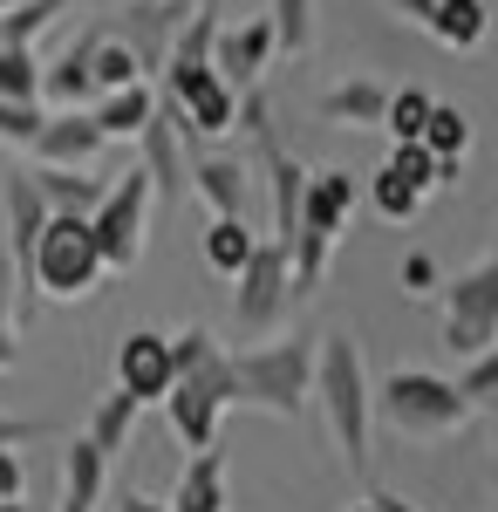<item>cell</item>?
Listing matches in <instances>:
<instances>
[{
  "label": "cell",
  "instance_id": "1",
  "mask_svg": "<svg viewBox=\"0 0 498 512\" xmlns=\"http://www.w3.org/2000/svg\"><path fill=\"white\" fill-rule=\"evenodd\" d=\"M314 410H321V424L335 437V451H342L348 472H369V437H376V383H369V362L355 349V335L342 328H328L321 342H314V396H307Z\"/></svg>",
  "mask_w": 498,
  "mask_h": 512
},
{
  "label": "cell",
  "instance_id": "2",
  "mask_svg": "<svg viewBox=\"0 0 498 512\" xmlns=\"http://www.w3.org/2000/svg\"><path fill=\"white\" fill-rule=\"evenodd\" d=\"M314 342L321 335H280V342H253L232 349V390L246 410H273V417H301L314 396Z\"/></svg>",
  "mask_w": 498,
  "mask_h": 512
},
{
  "label": "cell",
  "instance_id": "3",
  "mask_svg": "<svg viewBox=\"0 0 498 512\" xmlns=\"http://www.w3.org/2000/svg\"><path fill=\"white\" fill-rule=\"evenodd\" d=\"M355 171H307V192H301V219L287 233V260H294V294H314L328 280V253L335 239L348 233V212H355Z\"/></svg>",
  "mask_w": 498,
  "mask_h": 512
},
{
  "label": "cell",
  "instance_id": "4",
  "mask_svg": "<svg viewBox=\"0 0 498 512\" xmlns=\"http://www.w3.org/2000/svg\"><path fill=\"white\" fill-rule=\"evenodd\" d=\"M376 417L410 444H437V437H458L471 424V403L437 369H389L376 383Z\"/></svg>",
  "mask_w": 498,
  "mask_h": 512
},
{
  "label": "cell",
  "instance_id": "5",
  "mask_svg": "<svg viewBox=\"0 0 498 512\" xmlns=\"http://www.w3.org/2000/svg\"><path fill=\"white\" fill-rule=\"evenodd\" d=\"M103 280V253L89 233V212H48V226L35 239V260H28V301H82L89 287Z\"/></svg>",
  "mask_w": 498,
  "mask_h": 512
},
{
  "label": "cell",
  "instance_id": "6",
  "mask_svg": "<svg viewBox=\"0 0 498 512\" xmlns=\"http://www.w3.org/2000/svg\"><path fill=\"white\" fill-rule=\"evenodd\" d=\"M164 110L185 123L192 144H219L226 130H239V89L219 76L212 55H164Z\"/></svg>",
  "mask_w": 498,
  "mask_h": 512
},
{
  "label": "cell",
  "instance_id": "7",
  "mask_svg": "<svg viewBox=\"0 0 498 512\" xmlns=\"http://www.w3.org/2000/svg\"><path fill=\"white\" fill-rule=\"evenodd\" d=\"M232 403H239V390H232V355L212 342L198 362L178 369V383L164 396V417H171V431H178L185 451H205V444H219V424H226Z\"/></svg>",
  "mask_w": 498,
  "mask_h": 512
},
{
  "label": "cell",
  "instance_id": "8",
  "mask_svg": "<svg viewBox=\"0 0 498 512\" xmlns=\"http://www.w3.org/2000/svg\"><path fill=\"white\" fill-rule=\"evenodd\" d=\"M151 212H157V185L144 164H130L116 178L103 205L89 212V233H96V253H103V274H130L151 246Z\"/></svg>",
  "mask_w": 498,
  "mask_h": 512
},
{
  "label": "cell",
  "instance_id": "9",
  "mask_svg": "<svg viewBox=\"0 0 498 512\" xmlns=\"http://www.w3.org/2000/svg\"><path fill=\"white\" fill-rule=\"evenodd\" d=\"M444 294V349L478 355L485 342H498V239L478 267H464L458 280L437 287Z\"/></svg>",
  "mask_w": 498,
  "mask_h": 512
},
{
  "label": "cell",
  "instance_id": "10",
  "mask_svg": "<svg viewBox=\"0 0 498 512\" xmlns=\"http://www.w3.org/2000/svg\"><path fill=\"white\" fill-rule=\"evenodd\" d=\"M232 280H239L232 315H239V328H253V335H273V328H280V315L301 301V294H294V260H287V239H260V246H253V260H246Z\"/></svg>",
  "mask_w": 498,
  "mask_h": 512
},
{
  "label": "cell",
  "instance_id": "11",
  "mask_svg": "<svg viewBox=\"0 0 498 512\" xmlns=\"http://www.w3.org/2000/svg\"><path fill=\"white\" fill-rule=\"evenodd\" d=\"M178 383V355H171V335L157 328H130L116 342V390H130L137 403H164Z\"/></svg>",
  "mask_w": 498,
  "mask_h": 512
},
{
  "label": "cell",
  "instance_id": "12",
  "mask_svg": "<svg viewBox=\"0 0 498 512\" xmlns=\"http://www.w3.org/2000/svg\"><path fill=\"white\" fill-rule=\"evenodd\" d=\"M137 144H144V171H151L164 212H171L178 198L192 192V137H185V123L171 110H151V123L137 130Z\"/></svg>",
  "mask_w": 498,
  "mask_h": 512
},
{
  "label": "cell",
  "instance_id": "13",
  "mask_svg": "<svg viewBox=\"0 0 498 512\" xmlns=\"http://www.w3.org/2000/svg\"><path fill=\"white\" fill-rule=\"evenodd\" d=\"M110 137H103V123L89 103H69V110H48L41 123V137L28 144L35 164H82V171H96V151H103Z\"/></svg>",
  "mask_w": 498,
  "mask_h": 512
},
{
  "label": "cell",
  "instance_id": "14",
  "mask_svg": "<svg viewBox=\"0 0 498 512\" xmlns=\"http://www.w3.org/2000/svg\"><path fill=\"white\" fill-rule=\"evenodd\" d=\"M273 21L267 14H246V21H232V28H219V41H212V62H219V76L232 82V89H253V82L273 69Z\"/></svg>",
  "mask_w": 498,
  "mask_h": 512
},
{
  "label": "cell",
  "instance_id": "15",
  "mask_svg": "<svg viewBox=\"0 0 498 512\" xmlns=\"http://www.w3.org/2000/svg\"><path fill=\"white\" fill-rule=\"evenodd\" d=\"M0 219H7V246H14V267H21V301H28V260H35L41 226H48V198L35 192L28 171H7L0 178Z\"/></svg>",
  "mask_w": 498,
  "mask_h": 512
},
{
  "label": "cell",
  "instance_id": "16",
  "mask_svg": "<svg viewBox=\"0 0 498 512\" xmlns=\"http://www.w3.org/2000/svg\"><path fill=\"white\" fill-rule=\"evenodd\" d=\"M110 21H96V28H82L62 55H55V69H41V103L48 110H69V103H96V41H103Z\"/></svg>",
  "mask_w": 498,
  "mask_h": 512
},
{
  "label": "cell",
  "instance_id": "17",
  "mask_svg": "<svg viewBox=\"0 0 498 512\" xmlns=\"http://www.w3.org/2000/svg\"><path fill=\"white\" fill-rule=\"evenodd\" d=\"M226 506H232V492H226V437H219V444H205V451L185 458L171 512H226Z\"/></svg>",
  "mask_w": 498,
  "mask_h": 512
},
{
  "label": "cell",
  "instance_id": "18",
  "mask_svg": "<svg viewBox=\"0 0 498 512\" xmlns=\"http://www.w3.org/2000/svg\"><path fill=\"white\" fill-rule=\"evenodd\" d=\"M192 192L212 212H246V158L212 151V144H192Z\"/></svg>",
  "mask_w": 498,
  "mask_h": 512
},
{
  "label": "cell",
  "instance_id": "19",
  "mask_svg": "<svg viewBox=\"0 0 498 512\" xmlns=\"http://www.w3.org/2000/svg\"><path fill=\"white\" fill-rule=\"evenodd\" d=\"M110 499V458L89 444V437H76L69 451H62V506L55 512H96Z\"/></svg>",
  "mask_w": 498,
  "mask_h": 512
},
{
  "label": "cell",
  "instance_id": "20",
  "mask_svg": "<svg viewBox=\"0 0 498 512\" xmlns=\"http://www.w3.org/2000/svg\"><path fill=\"white\" fill-rule=\"evenodd\" d=\"M253 246H260V233L246 226V212H212L205 219V233H198V253H205V267L219 280H232L246 260H253Z\"/></svg>",
  "mask_w": 498,
  "mask_h": 512
},
{
  "label": "cell",
  "instance_id": "21",
  "mask_svg": "<svg viewBox=\"0 0 498 512\" xmlns=\"http://www.w3.org/2000/svg\"><path fill=\"white\" fill-rule=\"evenodd\" d=\"M383 110H389V89L369 76H348L321 96V117L335 123V130H383Z\"/></svg>",
  "mask_w": 498,
  "mask_h": 512
},
{
  "label": "cell",
  "instance_id": "22",
  "mask_svg": "<svg viewBox=\"0 0 498 512\" xmlns=\"http://www.w3.org/2000/svg\"><path fill=\"white\" fill-rule=\"evenodd\" d=\"M28 178H35V192L48 198V212H96L103 192H110V185H103L96 171H82V164H35Z\"/></svg>",
  "mask_w": 498,
  "mask_h": 512
},
{
  "label": "cell",
  "instance_id": "23",
  "mask_svg": "<svg viewBox=\"0 0 498 512\" xmlns=\"http://www.w3.org/2000/svg\"><path fill=\"white\" fill-rule=\"evenodd\" d=\"M430 35L444 41V48H458V55H471L492 35V7L485 0H437L430 7Z\"/></svg>",
  "mask_w": 498,
  "mask_h": 512
},
{
  "label": "cell",
  "instance_id": "24",
  "mask_svg": "<svg viewBox=\"0 0 498 512\" xmlns=\"http://www.w3.org/2000/svg\"><path fill=\"white\" fill-rule=\"evenodd\" d=\"M89 110H96V123H103V137H137V130L151 123V110H157V89L151 82H123V89H103Z\"/></svg>",
  "mask_w": 498,
  "mask_h": 512
},
{
  "label": "cell",
  "instance_id": "25",
  "mask_svg": "<svg viewBox=\"0 0 498 512\" xmlns=\"http://www.w3.org/2000/svg\"><path fill=\"white\" fill-rule=\"evenodd\" d=\"M137 410H144V403H137L130 390L96 396V410H89V431H82V437H89V444H96L103 458H116V451L130 444V431H137Z\"/></svg>",
  "mask_w": 498,
  "mask_h": 512
},
{
  "label": "cell",
  "instance_id": "26",
  "mask_svg": "<svg viewBox=\"0 0 498 512\" xmlns=\"http://www.w3.org/2000/svg\"><path fill=\"white\" fill-rule=\"evenodd\" d=\"M0 96L41 103V55L35 41H0Z\"/></svg>",
  "mask_w": 498,
  "mask_h": 512
},
{
  "label": "cell",
  "instance_id": "27",
  "mask_svg": "<svg viewBox=\"0 0 498 512\" xmlns=\"http://www.w3.org/2000/svg\"><path fill=\"white\" fill-rule=\"evenodd\" d=\"M369 205L383 212L389 226H410V219L423 212V192L410 185V178H403V171H389V164H383V171L369 178Z\"/></svg>",
  "mask_w": 498,
  "mask_h": 512
},
{
  "label": "cell",
  "instance_id": "28",
  "mask_svg": "<svg viewBox=\"0 0 498 512\" xmlns=\"http://www.w3.org/2000/svg\"><path fill=\"white\" fill-rule=\"evenodd\" d=\"M267 21H273V48L280 55H307V41H314V0H267Z\"/></svg>",
  "mask_w": 498,
  "mask_h": 512
},
{
  "label": "cell",
  "instance_id": "29",
  "mask_svg": "<svg viewBox=\"0 0 498 512\" xmlns=\"http://www.w3.org/2000/svg\"><path fill=\"white\" fill-rule=\"evenodd\" d=\"M123 82H144V62H137V48L116 35V28H103V41H96V96L103 89H123Z\"/></svg>",
  "mask_w": 498,
  "mask_h": 512
},
{
  "label": "cell",
  "instance_id": "30",
  "mask_svg": "<svg viewBox=\"0 0 498 512\" xmlns=\"http://www.w3.org/2000/svg\"><path fill=\"white\" fill-rule=\"evenodd\" d=\"M423 144H430L437 158H464V151H471V117H464L458 103H430V123H423Z\"/></svg>",
  "mask_w": 498,
  "mask_h": 512
},
{
  "label": "cell",
  "instance_id": "31",
  "mask_svg": "<svg viewBox=\"0 0 498 512\" xmlns=\"http://www.w3.org/2000/svg\"><path fill=\"white\" fill-rule=\"evenodd\" d=\"M430 103H437V96H423V89H389V110H383L389 144H410V137H423V123H430Z\"/></svg>",
  "mask_w": 498,
  "mask_h": 512
},
{
  "label": "cell",
  "instance_id": "32",
  "mask_svg": "<svg viewBox=\"0 0 498 512\" xmlns=\"http://www.w3.org/2000/svg\"><path fill=\"white\" fill-rule=\"evenodd\" d=\"M458 390H464V403H471V410H498V342H485L478 355H464Z\"/></svg>",
  "mask_w": 498,
  "mask_h": 512
},
{
  "label": "cell",
  "instance_id": "33",
  "mask_svg": "<svg viewBox=\"0 0 498 512\" xmlns=\"http://www.w3.org/2000/svg\"><path fill=\"white\" fill-rule=\"evenodd\" d=\"M41 123H48V103H14V96H0V144H7V151H28L41 137Z\"/></svg>",
  "mask_w": 498,
  "mask_h": 512
},
{
  "label": "cell",
  "instance_id": "34",
  "mask_svg": "<svg viewBox=\"0 0 498 512\" xmlns=\"http://www.w3.org/2000/svg\"><path fill=\"white\" fill-rule=\"evenodd\" d=\"M62 7H76V0H21V7H7L0 14V41H35Z\"/></svg>",
  "mask_w": 498,
  "mask_h": 512
},
{
  "label": "cell",
  "instance_id": "35",
  "mask_svg": "<svg viewBox=\"0 0 498 512\" xmlns=\"http://www.w3.org/2000/svg\"><path fill=\"white\" fill-rule=\"evenodd\" d=\"M21 315V267H14V246H7V219H0V321Z\"/></svg>",
  "mask_w": 498,
  "mask_h": 512
},
{
  "label": "cell",
  "instance_id": "36",
  "mask_svg": "<svg viewBox=\"0 0 498 512\" xmlns=\"http://www.w3.org/2000/svg\"><path fill=\"white\" fill-rule=\"evenodd\" d=\"M437 287H444L437 260H430L423 246H417V253H403V294H417V301H423V294H437Z\"/></svg>",
  "mask_w": 498,
  "mask_h": 512
},
{
  "label": "cell",
  "instance_id": "37",
  "mask_svg": "<svg viewBox=\"0 0 498 512\" xmlns=\"http://www.w3.org/2000/svg\"><path fill=\"white\" fill-rule=\"evenodd\" d=\"M21 492H28V465L14 444H0V499H21Z\"/></svg>",
  "mask_w": 498,
  "mask_h": 512
},
{
  "label": "cell",
  "instance_id": "38",
  "mask_svg": "<svg viewBox=\"0 0 498 512\" xmlns=\"http://www.w3.org/2000/svg\"><path fill=\"white\" fill-rule=\"evenodd\" d=\"M389 14H403V21H410V28H430V7H437V0H383Z\"/></svg>",
  "mask_w": 498,
  "mask_h": 512
},
{
  "label": "cell",
  "instance_id": "39",
  "mask_svg": "<svg viewBox=\"0 0 498 512\" xmlns=\"http://www.w3.org/2000/svg\"><path fill=\"white\" fill-rule=\"evenodd\" d=\"M48 424H28V417H0V444H28V437H41Z\"/></svg>",
  "mask_w": 498,
  "mask_h": 512
},
{
  "label": "cell",
  "instance_id": "40",
  "mask_svg": "<svg viewBox=\"0 0 498 512\" xmlns=\"http://www.w3.org/2000/svg\"><path fill=\"white\" fill-rule=\"evenodd\" d=\"M116 512H171V506H157L151 492H116Z\"/></svg>",
  "mask_w": 498,
  "mask_h": 512
},
{
  "label": "cell",
  "instance_id": "41",
  "mask_svg": "<svg viewBox=\"0 0 498 512\" xmlns=\"http://www.w3.org/2000/svg\"><path fill=\"white\" fill-rule=\"evenodd\" d=\"M369 499H376V512H423V506H410L403 492H369Z\"/></svg>",
  "mask_w": 498,
  "mask_h": 512
},
{
  "label": "cell",
  "instance_id": "42",
  "mask_svg": "<svg viewBox=\"0 0 498 512\" xmlns=\"http://www.w3.org/2000/svg\"><path fill=\"white\" fill-rule=\"evenodd\" d=\"M492 485H498V431H492Z\"/></svg>",
  "mask_w": 498,
  "mask_h": 512
},
{
  "label": "cell",
  "instance_id": "43",
  "mask_svg": "<svg viewBox=\"0 0 498 512\" xmlns=\"http://www.w3.org/2000/svg\"><path fill=\"white\" fill-rule=\"evenodd\" d=\"M0 512H28V506H21V499H0Z\"/></svg>",
  "mask_w": 498,
  "mask_h": 512
},
{
  "label": "cell",
  "instance_id": "44",
  "mask_svg": "<svg viewBox=\"0 0 498 512\" xmlns=\"http://www.w3.org/2000/svg\"><path fill=\"white\" fill-rule=\"evenodd\" d=\"M171 7H178V14H192V7H198V0H171Z\"/></svg>",
  "mask_w": 498,
  "mask_h": 512
},
{
  "label": "cell",
  "instance_id": "45",
  "mask_svg": "<svg viewBox=\"0 0 498 512\" xmlns=\"http://www.w3.org/2000/svg\"><path fill=\"white\" fill-rule=\"evenodd\" d=\"M355 512H376V499H362V506H355Z\"/></svg>",
  "mask_w": 498,
  "mask_h": 512
},
{
  "label": "cell",
  "instance_id": "46",
  "mask_svg": "<svg viewBox=\"0 0 498 512\" xmlns=\"http://www.w3.org/2000/svg\"><path fill=\"white\" fill-rule=\"evenodd\" d=\"M7 7H21V0H0V14H7Z\"/></svg>",
  "mask_w": 498,
  "mask_h": 512
}]
</instances>
